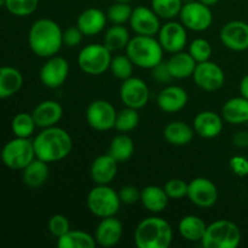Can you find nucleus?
Returning <instances> with one entry per match:
<instances>
[{"label":"nucleus","mask_w":248,"mask_h":248,"mask_svg":"<svg viewBox=\"0 0 248 248\" xmlns=\"http://www.w3.org/2000/svg\"><path fill=\"white\" fill-rule=\"evenodd\" d=\"M48 230L55 237H61L70 230V223L63 215H55L48 220Z\"/></svg>","instance_id":"79ce46f5"},{"label":"nucleus","mask_w":248,"mask_h":248,"mask_svg":"<svg viewBox=\"0 0 248 248\" xmlns=\"http://www.w3.org/2000/svg\"><path fill=\"white\" fill-rule=\"evenodd\" d=\"M35 156L51 164L67 157L73 148V140L69 133L62 127L51 126L41 130L33 140Z\"/></svg>","instance_id":"f257e3e1"},{"label":"nucleus","mask_w":248,"mask_h":248,"mask_svg":"<svg viewBox=\"0 0 248 248\" xmlns=\"http://www.w3.org/2000/svg\"><path fill=\"white\" fill-rule=\"evenodd\" d=\"M118 194L121 203H125V205H133L140 200V191L133 186H121Z\"/></svg>","instance_id":"c03bdc74"},{"label":"nucleus","mask_w":248,"mask_h":248,"mask_svg":"<svg viewBox=\"0 0 248 248\" xmlns=\"http://www.w3.org/2000/svg\"><path fill=\"white\" fill-rule=\"evenodd\" d=\"M48 178V164L43 160L35 159L29 162L22 170V179L23 183L29 188H39L44 186Z\"/></svg>","instance_id":"cd10ccee"},{"label":"nucleus","mask_w":248,"mask_h":248,"mask_svg":"<svg viewBox=\"0 0 248 248\" xmlns=\"http://www.w3.org/2000/svg\"><path fill=\"white\" fill-rule=\"evenodd\" d=\"M84 38V33L79 29V27H69L63 31V45L67 47H77L80 45Z\"/></svg>","instance_id":"37998d69"},{"label":"nucleus","mask_w":248,"mask_h":248,"mask_svg":"<svg viewBox=\"0 0 248 248\" xmlns=\"http://www.w3.org/2000/svg\"><path fill=\"white\" fill-rule=\"evenodd\" d=\"M96 244L94 236L82 230H69L57 239L60 248H93Z\"/></svg>","instance_id":"2f4dec72"},{"label":"nucleus","mask_w":248,"mask_h":248,"mask_svg":"<svg viewBox=\"0 0 248 248\" xmlns=\"http://www.w3.org/2000/svg\"><path fill=\"white\" fill-rule=\"evenodd\" d=\"M128 23L137 35L154 36L161 28L160 17L155 14L152 7L147 6L135 7Z\"/></svg>","instance_id":"dca6fc26"},{"label":"nucleus","mask_w":248,"mask_h":248,"mask_svg":"<svg viewBox=\"0 0 248 248\" xmlns=\"http://www.w3.org/2000/svg\"><path fill=\"white\" fill-rule=\"evenodd\" d=\"M230 169L232 173L237 177H247L248 176V159L242 155H235L230 159Z\"/></svg>","instance_id":"a18cd8bd"},{"label":"nucleus","mask_w":248,"mask_h":248,"mask_svg":"<svg viewBox=\"0 0 248 248\" xmlns=\"http://www.w3.org/2000/svg\"><path fill=\"white\" fill-rule=\"evenodd\" d=\"M0 156L5 166L11 170L22 171L36 157L33 140L29 138L15 137L2 147Z\"/></svg>","instance_id":"0eeeda50"},{"label":"nucleus","mask_w":248,"mask_h":248,"mask_svg":"<svg viewBox=\"0 0 248 248\" xmlns=\"http://www.w3.org/2000/svg\"><path fill=\"white\" fill-rule=\"evenodd\" d=\"M150 91L148 85L140 78L131 77L124 80L120 86V99L125 107L142 109L149 102Z\"/></svg>","instance_id":"f8f14e48"},{"label":"nucleus","mask_w":248,"mask_h":248,"mask_svg":"<svg viewBox=\"0 0 248 248\" xmlns=\"http://www.w3.org/2000/svg\"><path fill=\"white\" fill-rule=\"evenodd\" d=\"M188 93L186 90L176 85L164 87L157 94V106L165 113H177L188 104Z\"/></svg>","instance_id":"6ab92c4d"},{"label":"nucleus","mask_w":248,"mask_h":248,"mask_svg":"<svg viewBox=\"0 0 248 248\" xmlns=\"http://www.w3.org/2000/svg\"><path fill=\"white\" fill-rule=\"evenodd\" d=\"M183 1V4H186V2H190V1H194V0H182Z\"/></svg>","instance_id":"603ef678"},{"label":"nucleus","mask_w":248,"mask_h":248,"mask_svg":"<svg viewBox=\"0 0 248 248\" xmlns=\"http://www.w3.org/2000/svg\"><path fill=\"white\" fill-rule=\"evenodd\" d=\"M199 1H201L202 2V4H205V5H207V6H213V5H216L217 4L218 1H219V0H199Z\"/></svg>","instance_id":"8fccbe9b"},{"label":"nucleus","mask_w":248,"mask_h":248,"mask_svg":"<svg viewBox=\"0 0 248 248\" xmlns=\"http://www.w3.org/2000/svg\"><path fill=\"white\" fill-rule=\"evenodd\" d=\"M182 0H152V9L162 19H172L181 14Z\"/></svg>","instance_id":"c9c22d12"},{"label":"nucleus","mask_w":248,"mask_h":248,"mask_svg":"<svg viewBox=\"0 0 248 248\" xmlns=\"http://www.w3.org/2000/svg\"><path fill=\"white\" fill-rule=\"evenodd\" d=\"M132 10L130 2L115 1L109 6L107 11V18L113 24H125L126 22L130 21Z\"/></svg>","instance_id":"4c0bfd02"},{"label":"nucleus","mask_w":248,"mask_h":248,"mask_svg":"<svg viewBox=\"0 0 248 248\" xmlns=\"http://www.w3.org/2000/svg\"><path fill=\"white\" fill-rule=\"evenodd\" d=\"M130 39V31L124 24H113L107 29L103 44L110 52H114L126 48Z\"/></svg>","instance_id":"473e14b6"},{"label":"nucleus","mask_w":248,"mask_h":248,"mask_svg":"<svg viewBox=\"0 0 248 248\" xmlns=\"http://www.w3.org/2000/svg\"><path fill=\"white\" fill-rule=\"evenodd\" d=\"M173 240V230L167 220L148 217L135 230V245L138 248H169Z\"/></svg>","instance_id":"7ed1b4c3"},{"label":"nucleus","mask_w":248,"mask_h":248,"mask_svg":"<svg viewBox=\"0 0 248 248\" xmlns=\"http://www.w3.org/2000/svg\"><path fill=\"white\" fill-rule=\"evenodd\" d=\"M133 67H135V64L127 55H118L115 57H111L109 69L116 79L124 81V80L132 77Z\"/></svg>","instance_id":"e433bc0d"},{"label":"nucleus","mask_w":248,"mask_h":248,"mask_svg":"<svg viewBox=\"0 0 248 248\" xmlns=\"http://www.w3.org/2000/svg\"><path fill=\"white\" fill-rule=\"evenodd\" d=\"M164 189L170 199L179 200V199L186 198V194H188V183L184 182L183 179L173 178L166 182Z\"/></svg>","instance_id":"a19ab883"},{"label":"nucleus","mask_w":248,"mask_h":248,"mask_svg":"<svg viewBox=\"0 0 248 248\" xmlns=\"http://www.w3.org/2000/svg\"><path fill=\"white\" fill-rule=\"evenodd\" d=\"M118 161L109 154L99 155L92 161L90 169V176L96 184H110L118 173Z\"/></svg>","instance_id":"412c9836"},{"label":"nucleus","mask_w":248,"mask_h":248,"mask_svg":"<svg viewBox=\"0 0 248 248\" xmlns=\"http://www.w3.org/2000/svg\"><path fill=\"white\" fill-rule=\"evenodd\" d=\"M116 113L113 104L106 99L91 102L86 109V121L93 130L108 131L115 126Z\"/></svg>","instance_id":"9d476101"},{"label":"nucleus","mask_w":248,"mask_h":248,"mask_svg":"<svg viewBox=\"0 0 248 248\" xmlns=\"http://www.w3.org/2000/svg\"><path fill=\"white\" fill-rule=\"evenodd\" d=\"M194 128L183 121H172L164 130V137L170 144L183 147L189 144L194 138Z\"/></svg>","instance_id":"c85d7f7f"},{"label":"nucleus","mask_w":248,"mask_h":248,"mask_svg":"<svg viewBox=\"0 0 248 248\" xmlns=\"http://www.w3.org/2000/svg\"><path fill=\"white\" fill-rule=\"evenodd\" d=\"M188 52L196 61V63L206 62V61H210L211 56H212V46H211L210 41L203 38L194 39L189 45Z\"/></svg>","instance_id":"ea45409f"},{"label":"nucleus","mask_w":248,"mask_h":248,"mask_svg":"<svg viewBox=\"0 0 248 248\" xmlns=\"http://www.w3.org/2000/svg\"><path fill=\"white\" fill-rule=\"evenodd\" d=\"M107 21V15L102 10L97 7H89L79 15L77 26L84 33V35L92 36L101 33L106 28Z\"/></svg>","instance_id":"5701e85b"},{"label":"nucleus","mask_w":248,"mask_h":248,"mask_svg":"<svg viewBox=\"0 0 248 248\" xmlns=\"http://www.w3.org/2000/svg\"><path fill=\"white\" fill-rule=\"evenodd\" d=\"M220 41L232 51L248 50V23L244 21H230L220 29Z\"/></svg>","instance_id":"f3484780"},{"label":"nucleus","mask_w":248,"mask_h":248,"mask_svg":"<svg viewBox=\"0 0 248 248\" xmlns=\"http://www.w3.org/2000/svg\"><path fill=\"white\" fill-rule=\"evenodd\" d=\"M38 127L34 121V118L29 113H18L15 115L11 123V130L14 132L15 137L19 138H29Z\"/></svg>","instance_id":"f704fd0d"},{"label":"nucleus","mask_w":248,"mask_h":248,"mask_svg":"<svg viewBox=\"0 0 248 248\" xmlns=\"http://www.w3.org/2000/svg\"><path fill=\"white\" fill-rule=\"evenodd\" d=\"M138 124H140V114L137 109L125 107L116 113L114 128L120 133H128L135 130Z\"/></svg>","instance_id":"72a5a7b5"},{"label":"nucleus","mask_w":248,"mask_h":248,"mask_svg":"<svg viewBox=\"0 0 248 248\" xmlns=\"http://www.w3.org/2000/svg\"><path fill=\"white\" fill-rule=\"evenodd\" d=\"M160 45L164 51L169 53H176L183 51L188 41V34L186 28L183 23L176 21H169L161 26L159 33H157Z\"/></svg>","instance_id":"2eb2a0df"},{"label":"nucleus","mask_w":248,"mask_h":248,"mask_svg":"<svg viewBox=\"0 0 248 248\" xmlns=\"http://www.w3.org/2000/svg\"><path fill=\"white\" fill-rule=\"evenodd\" d=\"M114 1H121V2H130L131 0H114Z\"/></svg>","instance_id":"3c124183"},{"label":"nucleus","mask_w":248,"mask_h":248,"mask_svg":"<svg viewBox=\"0 0 248 248\" xmlns=\"http://www.w3.org/2000/svg\"><path fill=\"white\" fill-rule=\"evenodd\" d=\"M126 55L130 57L135 67L152 69L162 62L164 48L154 36L136 35L130 39L126 46Z\"/></svg>","instance_id":"20e7f679"},{"label":"nucleus","mask_w":248,"mask_h":248,"mask_svg":"<svg viewBox=\"0 0 248 248\" xmlns=\"http://www.w3.org/2000/svg\"><path fill=\"white\" fill-rule=\"evenodd\" d=\"M31 115L38 127H51V126L57 125L58 121L62 119L63 108L57 101L47 99L39 103L31 111Z\"/></svg>","instance_id":"4be33fe9"},{"label":"nucleus","mask_w":248,"mask_h":248,"mask_svg":"<svg viewBox=\"0 0 248 248\" xmlns=\"http://www.w3.org/2000/svg\"><path fill=\"white\" fill-rule=\"evenodd\" d=\"M69 74V63L64 57L52 56L48 57L40 69V81L48 89H58L67 80Z\"/></svg>","instance_id":"4468645a"},{"label":"nucleus","mask_w":248,"mask_h":248,"mask_svg":"<svg viewBox=\"0 0 248 248\" xmlns=\"http://www.w3.org/2000/svg\"><path fill=\"white\" fill-rule=\"evenodd\" d=\"M4 6L14 16L26 17L35 12L39 0H5Z\"/></svg>","instance_id":"58836bf2"},{"label":"nucleus","mask_w":248,"mask_h":248,"mask_svg":"<svg viewBox=\"0 0 248 248\" xmlns=\"http://www.w3.org/2000/svg\"><path fill=\"white\" fill-rule=\"evenodd\" d=\"M111 52L104 44H91L80 50L78 64L80 69L89 75H101L110 67Z\"/></svg>","instance_id":"6e6552de"},{"label":"nucleus","mask_w":248,"mask_h":248,"mask_svg":"<svg viewBox=\"0 0 248 248\" xmlns=\"http://www.w3.org/2000/svg\"><path fill=\"white\" fill-rule=\"evenodd\" d=\"M206 223L200 217L194 215L186 216L178 223V232L186 241H201L206 232Z\"/></svg>","instance_id":"c756f323"},{"label":"nucleus","mask_w":248,"mask_h":248,"mask_svg":"<svg viewBox=\"0 0 248 248\" xmlns=\"http://www.w3.org/2000/svg\"><path fill=\"white\" fill-rule=\"evenodd\" d=\"M135 153V143L127 133H119L111 140L108 154L119 164L128 161Z\"/></svg>","instance_id":"7c9ffc66"},{"label":"nucleus","mask_w":248,"mask_h":248,"mask_svg":"<svg viewBox=\"0 0 248 248\" xmlns=\"http://www.w3.org/2000/svg\"><path fill=\"white\" fill-rule=\"evenodd\" d=\"M86 205L92 215L102 219L115 216L120 210L121 201L119 194L109 184H97L87 194Z\"/></svg>","instance_id":"423d86ee"},{"label":"nucleus","mask_w":248,"mask_h":248,"mask_svg":"<svg viewBox=\"0 0 248 248\" xmlns=\"http://www.w3.org/2000/svg\"><path fill=\"white\" fill-rule=\"evenodd\" d=\"M23 86V75L17 68L0 67V99L16 94Z\"/></svg>","instance_id":"a878e982"},{"label":"nucleus","mask_w":248,"mask_h":248,"mask_svg":"<svg viewBox=\"0 0 248 248\" xmlns=\"http://www.w3.org/2000/svg\"><path fill=\"white\" fill-rule=\"evenodd\" d=\"M166 63L172 78L177 80L188 79V78L193 77L194 70L198 64L196 61L191 57L190 53L184 52V51L172 53Z\"/></svg>","instance_id":"b1692460"},{"label":"nucleus","mask_w":248,"mask_h":248,"mask_svg":"<svg viewBox=\"0 0 248 248\" xmlns=\"http://www.w3.org/2000/svg\"><path fill=\"white\" fill-rule=\"evenodd\" d=\"M222 118L232 125H241L248 121V99L234 97L228 99L222 108Z\"/></svg>","instance_id":"393cba45"},{"label":"nucleus","mask_w":248,"mask_h":248,"mask_svg":"<svg viewBox=\"0 0 248 248\" xmlns=\"http://www.w3.org/2000/svg\"><path fill=\"white\" fill-rule=\"evenodd\" d=\"M28 44L33 53L39 57H52L63 46V31L53 19L40 18L29 29Z\"/></svg>","instance_id":"f03ea898"},{"label":"nucleus","mask_w":248,"mask_h":248,"mask_svg":"<svg viewBox=\"0 0 248 248\" xmlns=\"http://www.w3.org/2000/svg\"><path fill=\"white\" fill-rule=\"evenodd\" d=\"M152 75L153 79L156 80L157 82H161V84H167V82L173 79L171 73H170L169 67H167V63L164 62V61L160 62L157 65H155L154 68H152Z\"/></svg>","instance_id":"49530a36"},{"label":"nucleus","mask_w":248,"mask_h":248,"mask_svg":"<svg viewBox=\"0 0 248 248\" xmlns=\"http://www.w3.org/2000/svg\"><path fill=\"white\" fill-rule=\"evenodd\" d=\"M241 239V230L234 222L219 219L207 225L201 244L205 248H236Z\"/></svg>","instance_id":"39448f33"},{"label":"nucleus","mask_w":248,"mask_h":248,"mask_svg":"<svg viewBox=\"0 0 248 248\" xmlns=\"http://www.w3.org/2000/svg\"><path fill=\"white\" fill-rule=\"evenodd\" d=\"M239 89H240V93H241V96L248 99V74L242 78Z\"/></svg>","instance_id":"09e8293b"},{"label":"nucleus","mask_w":248,"mask_h":248,"mask_svg":"<svg viewBox=\"0 0 248 248\" xmlns=\"http://www.w3.org/2000/svg\"><path fill=\"white\" fill-rule=\"evenodd\" d=\"M170 198L164 188L157 186H148L140 191V202L152 213H160L169 205Z\"/></svg>","instance_id":"bb28decb"},{"label":"nucleus","mask_w":248,"mask_h":248,"mask_svg":"<svg viewBox=\"0 0 248 248\" xmlns=\"http://www.w3.org/2000/svg\"><path fill=\"white\" fill-rule=\"evenodd\" d=\"M181 22L186 29L193 31H205L211 27L213 14L210 6L202 4L199 0L186 2L181 10Z\"/></svg>","instance_id":"1a4fd4ad"},{"label":"nucleus","mask_w":248,"mask_h":248,"mask_svg":"<svg viewBox=\"0 0 248 248\" xmlns=\"http://www.w3.org/2000/svg\"><path fill=\"white\" fill-rule=\"evenodd\" d=\"M186 198L191 203L201 208H210L218 200V189L211 179L198 177L188 183Z\"/></svg>","instance_id":"9b49d317"},{"label":"nucleus","mask_w":248,"mask_h":248,"mask_svg":"<svg viewBox=\"0 0 248 248\" xmlns=\"http://www.w3.org/2000/svg\"><path fill=\"white\" fill-rule=\"evenodd\" d=\"M234 140V144L239 148H245L248 147V133L245 132V131H241V132H237L236 135L232 138Z\"/></svg>","instance_id":"de8ad7c7"},{"label":"nucleus","mask_w":248,"mask_h":248,"mask_svg":"<svg viewBox=\"0 0 248 248\" xmlns=\"http://www.w3.org/2000/svg\"><path fill=\"white\" fill-rule=\"evenodd\" d=\"M193 79L196 86L207 92L219 90L224 85L225 74L222 68L215 62L206 61L196 64L194 70Z\"/></svg>","instance_id":"ddd939ff"},{"label":"nucleus","mask_w":248,"mask_h":248,"mask_svg":"<svg viewBox=\"0 0 248 248\" xmlns=\"http://www.w3.org/2000/svg\"><path fill=\"white\" fill-rule=\"evenodd\" d=\"M223 118L212 110L200 111L195 116L193 128L198 136L202 138H216L223 131Z\"/></svg>","instance_id":"aec40b11"},{"label":"nucleus","mask_w":248,"mask_h":248,"mask_svg":"<svg viewBox=\"0 0 248 248\" xmlns=\"http://www.w3.org/2000/svg\"><path fill=\"white\" fill-rule=\"evenodd\" d=\"M123 232V224L115 216L102 218L94 230V240L102 247H113L119 244Z\"/></svg>","instance_id":"a211bd4d"}]
</instances>
